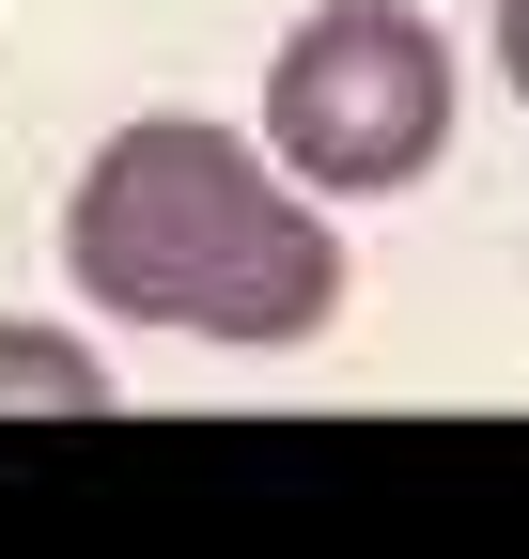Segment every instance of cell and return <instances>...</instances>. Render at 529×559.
<instances>
[{
	"instance_id": "3",
	"label": "cell",
	"mask_w": 529,
	"mask_h": 559,
	"mask_svg": "<svg viewBox=\"0 0 529 559\" xmlns=\"http://www.w3.org/2000/svg\"><path fill=\"white\" fill-rule=\"evenodd\" d=\"M109 404V358L79 326H0V419H94Z\"/></svg>"
},
{
	"instance_id": "4",
	"label": "cell",
	"mask_w": 529,
	"mask_h": 559,
	"mask_svg": "<svg viewBox=\"0 0 529 559\" xmlns=\"http://www.w3.org/2000/svg\"><path fill=\"white\" fill-rule=\"evenodd\" d=\"M498 79L529 94V0H498Z\"/></svg>"
},
{
	"instance_id": "1",
	"label": "cell",
	"mask_w": 529,
	"mask_h": 559,
	"mask_svg": "<svg viewBox=\"0 0 529 559\" xmlns=\"http://www.w3.org/2000/svg\"><path fill=\"white\" fill-rule=\"evenodd\" d=\"M62 280L94 311L281 358V342H311L343 311V234H327V187L281 171V140L156 109V124L94 140L79 202H62Z\"/></svg>"
},
{
	"instance_id": "2",
	"label": "cell",
	"mask_w": 529,
	"mask_h": 559,
	"mask_svg": "<svg viewBox=\"0 0 529 559\" xmlns=\"http://www.w3.org/2000/svg\"><path fill=\"white\" fill-rule=\"evenodd\" d=\"M264 140L327 202H405L451 156V47L405 0H311L264 62Z\"/></svg>"
}]
</instances>
